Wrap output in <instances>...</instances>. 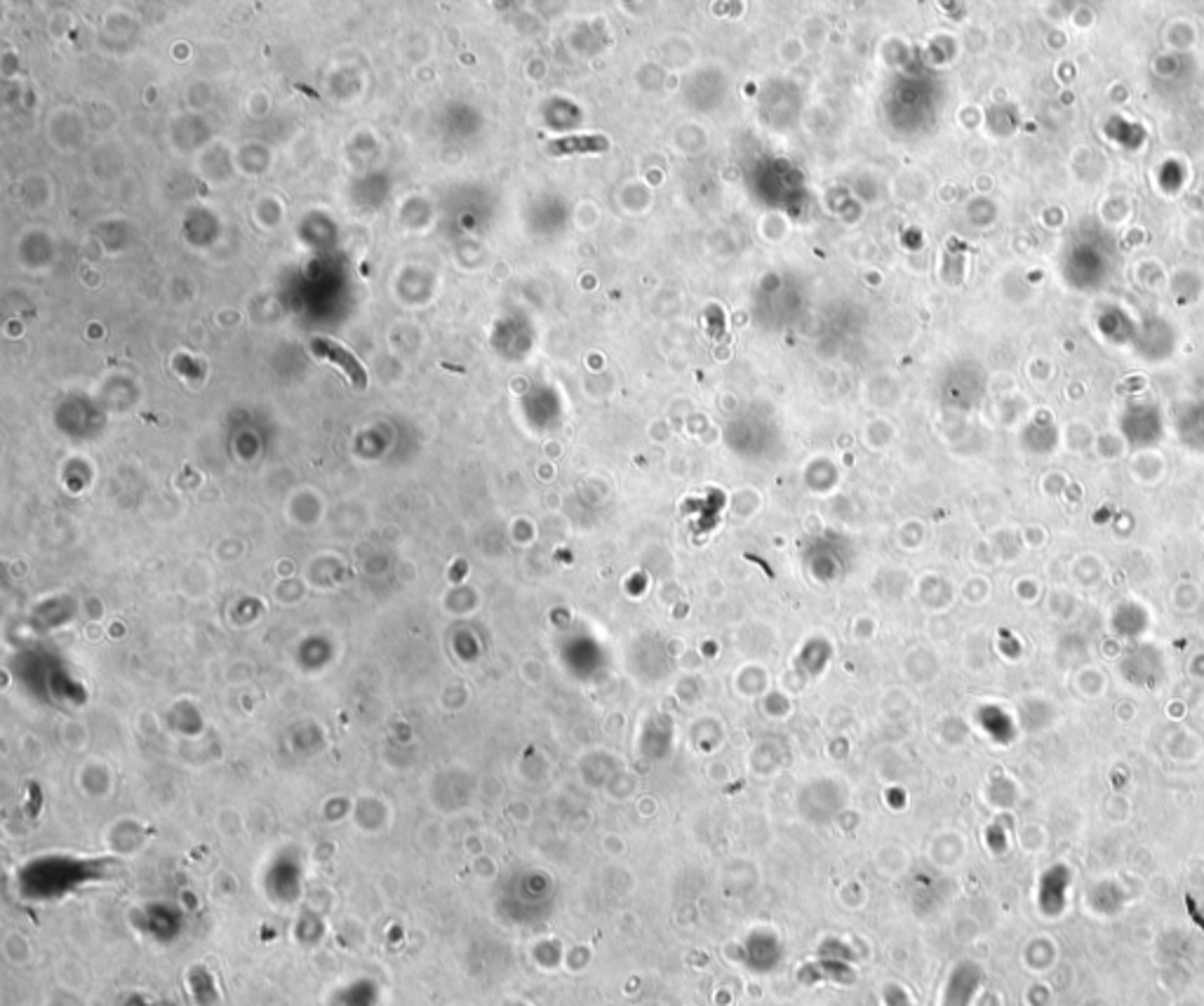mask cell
Returning a JSON list of instances; mask_svg holds the SVG:
<instances>
[{
  "label": "cell",
  "instance_id": "obj_2",
  "mask_svg": "<svg viewBox=\"0 0 1204 1006\" xmlns=\"http://www.w3.org/2000/svg\"><path fill=\"white\" fill-rule=\"evenodd\" d=\"M608 149V139L593 137V134H579V137L555 139L549 144L551 155H572V153H597Z\"/></svg>",
  "mask_w": 1204,
  "mask_h": 1006
},
{
  "label": "cell",
  "instance_id": "obj_1",
  "mask_svg": "<svg viewBox=\"0 0 1204 1006\" xmlns=\"http://www.w3.org/2000/svg\"><path fill=\"white\" fill-rule=\"evenodd\" d=\"M313 351L315 356H323L330 362H335V365H339V369L346 372V377L351 379L353 386H358V389H365V386H368V374H365L363 365L353 357L351 351H346V348L341 346V344H336V341L332 339H313Z\"/></svg>",
  "mask_w": 1204,
  "mask_h": 1006
}]
</instances>
